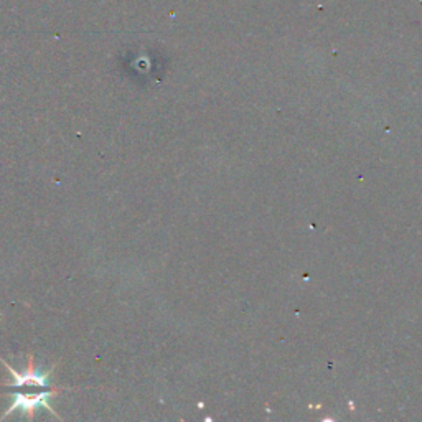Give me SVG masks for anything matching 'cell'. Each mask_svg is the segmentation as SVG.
<instances>
[{
	"label": "cell",
	"mask_w": 422,
	"mask_h": 422,
	"mask_svg": "<svg viewBox=\"0 0 422 422\" xmlns=\"http://www.w3.org/2000/svg\"><path fill=\"white\" fill-rule=\"evenodd\" d=\"M5 368L14 374L15 383H14V404L5 416L14 413V411H25V413L34 414L38 408H45L46 411L53 413L48 399L56 391H60L58 388H51L48 381V374L38 373L34 368V358H30L29 368L25 373H19L17 369L10 368L7 363L4 361Z\"/></svg>",
	"instance_id": "cell-1"
}]
</instances>
